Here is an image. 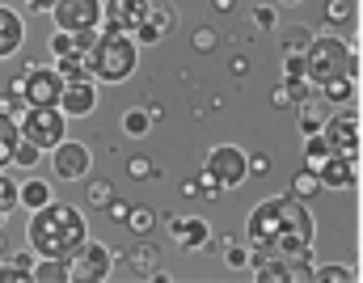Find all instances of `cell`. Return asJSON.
Segmentation results:
<instances>
[{
	"instance_id": "6da1fadb",
	"label": "cell",
	"mask_w": 363,
	"mask_h": 283,
	"mask_svg": "<svg viewBox=\"0 0 363 283\" xmlns=\"http://www.w3.org/2000/svg\"><path fill=\"white\" fill-rule=\"evenodd\" d=\"M313 233H317V224H313L304 199H296V194H279V199L258 203L245 224V237L258 250V262L262 258H296V254L313 250Z\"/></svg>"
},
{
	"instance_id": "7a4b0ae2",
	"label": "cell",
	"mask_w": 363,
	"mask_h": 283,
	"mask_svg": "<svg viewBox=\"0 0 363 283\" xmlns=\"http://www.w3.org/2000/svg\"><path fill=\"white\" fill-rule=\"evenodd\" d=\"M26 241L38 258H72L85 241H89V224L81 216V207L72 203H43L30 224H26Z\"/></svg>"
},
{
	"instance_id": "3957f363",
	"label": "cell",
	"mask_w": 363,
	"mask_h": 283,
	"mask_svg": "<svg viewBox=\"0 0 363 283\" xmlns=\"http://www.w3.org/2000/svg\"><path fill=\"white\" fill-rule=\"evenodd\" d=\"M135 64H140V51H135L131 34H114V30H101L97 34V43H93V51H89V77L93 81H106V85L127 81L135 72Z\"/></svg>"
},
{
	"instance_id": "277c9868",
	"label": "cell",
	"mask_w": 363,
	"mask_h": 283,
	"mask_svg": "<svg viewBox=\"0 0 363 283\" xmlns=\"http://www.w3.org/2000/svg\"><path fill=\"white\" fill-rule=\"evenodd\" d=\"M304 77L317 81V85L355 77V51H351V43H342V38H334V34L313 38L308 51H304Z\"/></svg>"
},
{
	"instance_id": "5b68a950",
	"label": "cell",
	"mask_w": 363,
	"mask_h": 283,
	"mask_svg": "<svg viewBox=\"0 0 363 283\" xmlns=\"http://www.w3.org/2000/svg\"><path fill=\"white\" fill-rule=\"evenodd\" d=\"M17 127H21V140L38 144L43 152H51L60 140H68L64 135L68 131V114L60 106H26L21 118H17Z\"/></svg>"
},
{
	"instance_id": "8992f818",
	"label": "cell",
	"mask_w": 363,
	"mask_h": 283,
	"mask_svg": "<svg viewBox=\"0 0 363 283\" xmlns=\"http://www.w3.org/2000/svg\"><path fill=\"white\" fill-rule=\"evenodd\" d=\"M203 170L216 178L220 190H233V187H241V182L250 178V157H245L237 144H220V148H211V157H207Z\"/></svg>"
},
{
	"instance_id": "52a82bcc",
	"label": "cell",
	"mask_w": 363,
	"mask_h": 283,
	"mask_svg": "<svg viewBox=\"0 0 363 283\" xmlns=\"http://www.w3.org/2000/svg\"><path fill=\"white\" fill-rule=\"evenodd\" d=\"M9 89H17L26 106H60V94H64V77L55 72V68H30L17 85H9Z\"/></svg>"
},
{
	"instance_id": "ba28073f",
	"label": "cell",
	"mask_w": 363,
	"mask_h": 283,
	"mask_svg": "<svg viewBox=\"0 0 363 283\" xmlns=\"http://www.w3.org/2000/svg\"><path fill=\"white\" fill-rule=\"evenodd\" d=\"M68 267H72V279L77 283H97V279H110L114 254H110L101 241H85V245L68 258Z\"/></svg>"
},
{
	"instance_id": "9c48e42d",
	"label": "cell",
	"mask_w": 363,
	"mask_h": 283,
	"mask_svg": "<svg viewBox=\"0 0 363 283\" xmlns=\"http://www.w3.org/2000/svg\"><path fill=\"white\" fill-rule=\"evenodd\" d=\"M148 13H152L148 0H106V4H101V30L135 34V30L148 21Z\"/></svg>"
},
{
	"instance_id": "30bf717a",
	"label": "cell",
	"mask_w": 363,
	"mask_h": 283,
	"mask_svg": "<svg viewBox=\"0 0 363 283\" xmlns=\"http://www.w3.org/2000/svg\"><path fill=\"white\" fill-rule=\"evenodd\" d=\"M51 17H55V30H97L101 0H55Z\"/></svg>"
},
{
	"instance_id": "8fae6325",
	"label": "cell",
	"mask_w": 363,
	"mask_h": 283,
	"mask_svg": "<svg viewBox=\"0 0 363 283\" xmlns=\"http://www.w3.org/2000/svg\"><path fill=\"white\" fill-rule=\"evenodd\" d=\"M51 165H55V178H64V182H77V178H85L93 165L89 148L85 144H77V140H60L55 148H51Z\"/></svg>"
},
{
	"instance_id": "7c38bea8",
	"label": "cell",
	"mask_w": 363,
	"mask_h": 283,
	"mask_svg": "<svg viewBox=\"0 0 363 283\" xmlns=\"http://www.w3.org/2000/svg\"><path fill=\"white\" fill-rule=\"evenodd\" d=\"M330 152H342V157H359V118L355 114H338V118H325L321 127Z\"/></svg>"
},
{
	"instance_id": "4fadbf2b",
	"label": "cell",
	"mask_w": 363,
	"mask_h": 283,
	"mask_svg": "<svg viewBox=\"0 0 363 283\" xmlns=\"http://www.w3.org/2000/svg\"><path fill=\"white\" fill-rule=\"evenodd\" d=\"M60 110H64L68 118H85V114H93V110H97V85H93V77H85V81H64Z\"/></svg>"
},
{
	"instance_id": "5bb4252c",
	"label": "cell",
	"mask_w": 363,
	"mask_h": 283,
	"mask_svg": "<svg viewBox=\"0 0 363 283\" xmlns=\"http://www.w3.org/2000/svg\"><path fill=\"white\" fill-rule=\"evenodd\" d=\"M97 30H55L51 34V55L55 60H89Z\"/></svg>"
},
{
	"instance_id": "9a60e30c",
	"label": "cell",
	"mask_w": 363,
	"mask_h": 283,
	"mask_svg": "<svg viewBox=\"0 0 363 283\" xmlns=\"http://www.w3.org/2000/svg\"><path fill=\"white\" fill-rule=\"evenodd\" d=\"M317 178H321V187H325V190H347V187H355V157L330 152V157H325V165L317 170Z\"/></svg>"
},
{
	"instance_id": "2e32d148",
	"label": "cell",
	"mask_w": 363,
	"mask_h": 283,
	"mask_svg": "<svg viewBox=\"0 0 363 283\" xmlns=\"http://www.w3.org/2000/svg\"><path fill=\"white\" fill-rule=\"evenodd\" d=\"M21 43H26V21H21V13H13L9 4H0V60L17 55Z\"/></svg>"
},
{
	"instance_id": "e0dca14e",
	"label": "cell",
	"mask_w": 363,
	"mask_h": 283,
	"mask_svg": "<svg viewBox=\"0 0 363 283\" xmlns=\"http://www.w3.org/2000/svg\"><path fill=\"white\" fill-rule=\"evenodd\" d=\"M174 237H178L182 250H199V245H207V220H174Z\"/></svg>"
},
{
	"instance_id": "ac0fdd59",
	"label": "cell",
	"mask_w": 363,
	"mask_h": 283,
	"mask_svg": "<svg viewBox=\"0 0 363 283\" xmlns=\"http://www.w3.org/2000/svg\"><path fill=\"white\" fill-rule=\"evenodd\" d=\"M34 250H26V254H13V262H0V283H30L34 275Z\"/></svg>"
},
{
	"instance_id": "d6986e66",
	"label": "cell",
	"mask_w": 363,
	"mask_h": 283,
	"mask_svg": "<svg viewBox=\"0 0 363 283\" xmlns=\"http://www.w3.org/2000/svg\"><path fill=\"white\" fill-rule=\"evenodd\" d=\"M169 30H174V13H169V9H152L148 21L135 30V38H140V43H157V38L169 34Z\"/></svg>"
},
{
	"instance_id": "ffe728a7",
	"label": "cell",
	"mask_w": 363,
	"mask_h": 283,
	"mask_svg": "<svg viewBox=\"0 0 363 283\" xmlns=\"http://www.w3.org/2000/svg\"><path fill=\"white\" fill-rule=\"evenodd\" d=\"M30 275L38 283H68L72 279V267H68V258H38Z\"/></svg>"
},
{
	"instance_id": "44dd1931",
	"label": "cell",
	"mask_w": 363,
	"mask_h": 283,
	"mask_svg": "<svg viewBox=\"0 0 363 283\" xmlns=\"http://www.w3.org/2000/svg\"><path fill=\"white\" fill-rule=\"evenodd\" d=\"M17 203H21V207H30V211H38L43 203H51V187H47L43 178H30V182H21V187H17Z\"/></svg>"
},
{
	"instance_id": "7402d4cb",
	"label": "cell",
	"mask_w": 363,
	"mask_h": 283,
	"mask_svg": "<svg viewBox=\"0 0 363 283\" xmlns=\"http://www.w3.org/2000/svg\"><path fill=\"white\" fill-rule=\"evenodd\" d=\"M291 279V262L287 258H262L258 262V283H287Z\"/></svg>"
},
{
	"instance_id": "603a6c76",
	"label": "cell",
	"mask_w": 363,
	"mask_h": 283,
	"mask_svg": "<svg viewBox=\"0 0 363 283\" xmlns=\"http://www.w3.org/2000/svg\"><path fill=\"white\" fill-rule=\"evenodd\" d=\"M321 178H317V170H304V174H296L291 178V194L296 199H313V194H321Z\"/></svg>"
},
{
	"instance_id": "cb8c5ba5",
	"label": "cell",
	"mask_w": 363,
	"mask_h": 283,
	"mask_svg": "<svg viewBox=\"0 0 363 283\" xmlns=\"http://www.w3.org/2000/svg\"><path fill=\"white\" fill-rule=\"evenodd\" d=\"M43 161V148L38 144H30V140H17V152H13V165H21V170H34Z\"/></svg>"
},
{
	"instance_id": "d4e9b609",
	"label": "cell",
	"mask_w": 363,
	"mask_h": 283,
	"mask_svg": "<svg viewBox=\"0 0 363 283\" xmlns=\"http://www.w3.org/2000/svg\"><path fill=\"white\" fill-rule=\"evenodd\" d=\"M304 157H308V170H321L325 165V157H330V144H325V135L317 131V135H308V148H304Z\"/></svg>"
},
{
	"instance_id": "484cf974",
	"label": "cell",
	"mask_w": 363,
	"mask_h": 283,
	"mask_svg": "<svg viewBox=\"0 0 363 283\" xmlns=\"http://www.w3.org/2000/svg\"><path fill=\"white\" fill-rule=\"evenodd\" d=\"M55 72L64 81H85L89 77V60H55Z\"/></svg>"
},
{
	"instance_id": "4316f807",
	"label": "cell",
	"mask_w": 363,
	"mask_h": 283,
	"mask_svg": "<svg viewBox=\"0 0 363 283\" xmlns=\"http://www.w3.org/2000/svg\"><path fill=\"white\" fill-rule=\"evenodd\" d=\"M351 89H355V77L330 81V85H321V97H325V101H351Z\"/></svg>"
},
{
	"instance_id": "83f0119b",
	"label": "cell",
	"mask_w": 363,
	"mask_h": 283,
	"mask_svg": "<svg viewBox=\"0 0 363 283\" xmlns=\"http://www.w3.org/2000/svg\"><path fill=\"white\" fill-rule=\"evenodd\" d=\"M123 127H127V135H144L148 131V114L144 110H127L123 114Z\"/></svg>"
},
{
	"instance_id": "f1b7e54d",
	"label": "cell",
	"mask_w": 363,
	"mask_h": 283,
	"mask_svg": "<svg viewBox=\"0 0 363 283\" xmlns=\"http://www.w3.org/2000/svg\"><path fill=\"white\" fill-rule=\"evenodd\" d=\"M152 220H157V216H152L148 207H135V211H127V224H131V233H148V228H152Z\"/></svg>"
},
{
	"instance_id": "f546056e",
	"label": "cell",
	"mask_w": 363,
	"mask_h": 283,
	"mask_svg": "<svg viewBox=\"0 0 363 283\" xmlns=\"http://www.w3.org/2000/svg\"><path fill=\"white\" fill-rule=\"evenodd\" d=\"M13 203H17V182H13V178H9V174L0 170V207L9 211Z\"/></svg>"
},
{
	"instance_id": "4dcf8cb0",
	"label": "cell",
	"mask_w": 363,
	"mask_h": 283,
	"mask_svg": "<svg viewBox=\"0 0 363 283\" xmlns=\"http://www.w3.org/2000/svg\"><path fill=\"white\" fill-rule=\"evenodd\" d=\"M313 279H325V283H334V279H355V271H351V267H321V271H313Z\"/></svg>"
},
{
	"instance_id": "1f68e13d",
	"label": "cell",
	"mask_w": 363,
	"mask_h": 283,
	"mask_svg": "<svg viewBox=\"0 0 363 283\" xmlns=\"http://www.w3.org/2000/svg\"><path fill=\"white\" fill-rule=\"evenodd\" d=\"M300 127H304V131H308V135H317V131H321V127H325V118H321V114H317V110H313V106H308V110H304V123H300Z\"/></svg>"
},
{
	"instance_id": "d6a6232c",
	"label": "cell",
	"mask_w": 363,
	"mask_h": 283,
	"mask_svg": "<svg viewBox=\"0 0 363 283\" xmlns=\"http://www.w3.org/2000/svg\"><path fill=\"white\" fill-rule=\"evenodd\" d=\"M224 262H228V267H245L250 258H245V250H241V245H233V241H228V245H224Z\"/></svg>"
},
{
	"instance_id": "836d02e7",
	"label": "cell",
	"mask_w": 363,
	"mask_h": 283,
	"mask_svg": "<svg viewBox=\"0 0 363 283\" xmlns=\"http://www.w3.org/2000/svg\"><path fill=\"white\" fill-rule=\"evenodd\" d=\"M296 77H304V60L300 55H287V85H296Z\"/></svg>"
},
{
	"instance_id": "e575fe53",
	"label": "cell",
	"mask_w": 363,
	"mask_h": 283,
	"mask_svg": "<svg viewBox=\"0 0 363 283\" xmlns=\"http://www.w3.org/2000/svg\"><path fill=\"white\" fill-rule=\"evenodd\" d=\"M89 199H93V203H110V187H106V182H93Z\"/></svg>"
},
{
	"instance_id": "d590c367",
	"label": "cell",
	"mask_w": 363,
	"mask_h": 283,
	"mask_svg": "<svg viewBox=\"0 0 363 283\" xmlns=\"http://www.w3.org/2000/svg\"><path fill=\"white\" fill-rule=\"evenodd\" d=\"M26 4H30L34 13H51V9H55V0H26Z\"/></svg>"
},
{
	"instance_id": "8d00e7d4",
	"label": "cell",
	"mask_w": 363,
	"mask_h": 283,
	"mask_svg": "<svg viewBox=\"0 0 363 283\" xmlns=\"http://www.w3.org/2000/svg\"><path fill=\"white\" fill-rule=\"evenodd\" d=\"M254 17H258V26H274V13H271V9H254Z\"/></svg>"
},
{
	"instance_id": "74e56055",
	"label": "cell",
	"mask_w": 363,
	"mask_h": 283,
	"mask_svg": "<svg viewBox=\"0 0 363 283\" xmlns=\"http://www.w3.org/2000/svg\"><path fill=\"white\" fill-rule=\"evenodd\" d=\"M267 170H271V165H267L262 157H254V161H250V174H267Z\"/></svg>"
},
{
	"instance_id": "f35d334b",
	"label": "cell",
	"mask_w": 363,
	"mask_h": 283,
	"mask_svg": "<svg viewBox=\"0 0 363 283\" xmlns=\"http://www.w3.org/2000/svg\"><path fill=\"white\" fill-rule=\"evenodd\" d=\"M0 224H4V207H0Z\"/></svg>"
},
{
	"instance_id": "ab89813d",
	"label": "cell",
	"mask_w": 363,
	"mask_h": 283,
	"mask_svg": "<svg viewBox=\"0 0 363 283\" xmlns=\"http://www.w3.org/2000/svg\"><path fill=\"white\" fill-rule=\"evenodd\" d=\"M283 4H296V0H283Z\"/></svg>"
}]
</instances>
